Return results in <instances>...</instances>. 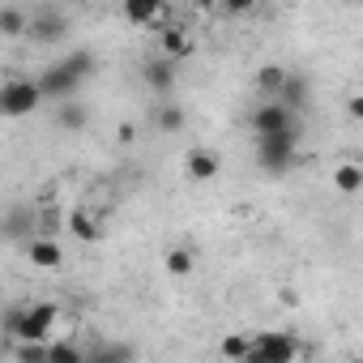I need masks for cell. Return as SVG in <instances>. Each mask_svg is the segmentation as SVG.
Returning <instances> with one entry per match:
<instances>
[{"instance_id":"obj_19","label":"cell","mask_w":363,"mask_h":363,"mask_svg":"<svg viewBox=\"0 0 363 363\" xmlns=\"http://www.w3.org/2000/svg\"><path fill=\"white\" fill-rule=\"evenodd\" d=\"M282 77H286V69H282V65H265V69H257V77H252V82H257V90H261V94H269V99H274V94H278V86H282Z\"/></svg>"},{"instance_id":"obj_11","label":"cell","mask_w":363,"mask_h":363,"mask_svg":"<svg viewBox=\"0 0 363 363\" xmlns=\"http://www.w3.org/2000/svg\"><path fill=\"white\" fill-rule=\"evenodd\" d=\"M145 86H150V90H158V94H167V90L175 86V60H171V56H162V52H158V56H150V60H145Z\"/></svg>"},{"instance_id":"obj_24","label":"cell","mask_w":363,"mask_h":363,"mask_svg":"<svg viewBox=\"0 0 363 363\" xmlns=\"http://www.w3.org/2000/svg\"><path fill=\"white\" fill-rule=\"evenodd\" d=\"M218 9L231 13V18H240V13H252L257 9V0H218Z\"/></svg>"},{"instance_id":"obj_18","label":"cell","mask_w":363,"mask_h":363,"mask_svg":"<svg viewBox=\"0 0 363 363\" xmlns=\"http://www.w3.org/2000/svg\"><path fill=\"white\" fill-rule=\"evenodd\" d=\"M26 13L18 9V5H5V9H0V35H5V39H22L26 35Z\"/></svg>"},{"instance_id":"obj_10","label":"cell","mask_w":363,"mask_h":363,"mask_svg":"<svg viewBox=\"0 0 363 363\" xmlns=\"http://www.w3.org/2000/svg\"><path fill=\"white\" fill-rule=\"evenodd\" d=\"M65 30H69V22L60 13H39V18L26 22V35L35 43H56V39H65Z\"/></svg>"},{"instance_id":"obj_12","label":"cell","mask_w":363,"mask_h":363,"mask_svg":"<svg viewBox=\"0 0 363 363\" xmlns=\"http://www.w3.org/2000/svg\"><path fill=\"white\" fill-rule=\"evenodd\" d=\"M274 99H278V103H286L291 111H303V107H308V77H303V73H286Z\"/></svg>"},{"instance_id":"obj_8","label":"cell","mask_w":363,"mask_h":363,"mask_svg":"<svg viewBox=\"0 0 363 363\" xmlns=\"http://www.w3.org/2000/svg\"><path fill=\"white\" fill-rule=\"evenodd\" d=\"M184 171H189V179H193V184H210V179L223 171V162H218V154H214V150L197 145V150H189V158H184Z\"/></svg>"},{"instance_id":"obj_17","label":"cell","mask_w":363,"mask_h":363,"mask_svg":"<svg viewBox=\"0 0 363 363\" xmlns=\"http://www.w3.org/2000/svg\"><path fill=\"white\" fill-rule=\"evenodd\" d=\"M162 265H167L171 278H189L193 265H197V257H193V248H171V252L162 257Z\"/></svg>"},{"instance_id":"obj_2","label":"cell","mask_w":363,"mask_h":363,"mask_svg":"<svg viewBox=\"0 0 363 363\" xmlns=\"http://www.w3.org/2000/svg\"><path fill=\"white\" fill-rule=\"evenodd\" d=\"M299 158V124L282 133H261L257 137V167L265 175H286Z\"/></svg>"},{"instance_id":"obj_4","label":"cell","mask_w":363,"mask_h":363,"mask_svg":"<svg viewBox=\"0 0 363 363\" xmlns=\"http://www.w3.org/2000/svg\"><path fill=\"white\" fill-rule=\"evenodd\" d=\"M39 103H43L39 82H30V77L0 82V120H26V116L39 111Z\"/></svg>"},{"instance_id":"obj_9","label":"cell","mask_w":363,"mask_h":363,"mask_svg":"<svg viewBox=\"0 0 363 363\" xmlns=\"http://www.w3.org/2000/svg\"><path fill=\"white\" fill-rule=\"evenodd\" d=\"M124 22L133 26H162V13H167V0H124Z\"/></svg>"},{"instance_id":"obj_1","label":"cell","mask_w":363,"mask_h":363,"mask_svg":"<svg viewBox=\"0 0 363 363\" xmlns=\"http://www.w3.org/2000/svg\"><path fill=\"white\" fill-rule=\"evenodd\" d=\"M90 73H94V56H90V52H69V56H60V60L39 77V94H43V99H73Z\"/></svg>"},{"instance_id":"obj_21","label":"cell","mask_w":363,"mask_h":363,"mask_svg":"<svg viewBox=\"0 0 363 363\" xmlns=\"http://www.w3.org/2000/svg\"><path fill=\"white\" fill-rule=\"evenodd\" d=\"M60 227H65V214H60V210H39V214H35V231H30V235H56Z\"/></svg>"},{"instance_id":"obj_20","label":"cell","mask_w":363,"mask_h":363,"mask_svg":"<svg viewBox=\"0 0 363 363\" xmlns=\"http://www.w3.org/2000/svg\"><path fill=\"white\" fill-rule=\"evenodd\" d=\"M154 124H158L162 133H179V128H184V107H175V103H162V107L154 111Z\"/></svg>"},{"instance_id":"obj_3","label":"cell","mask_w":363,"mask_h":363,"mask_svg":"<svg viewBox=\"0 0 363 363\" xmlns=\"http://www.w3.org/2000/svg\"><path fill=\"white\" fill-rule=\"evenodd\" d=\"M5 329L18 337V342H43L52 329H56V303H26V308H13L5 316Z\"/></svg>"},{"instance_id":"obj_5","label":"cell","mask_w":363,"mask_h":363,"mask_svg":"<svg viewBox=\"0 0 363 363\" xmlns=\"http://www.w3.org/2000/svg\"><path fill=\"white\" fill-rule=\"evenodd\" d=\"M299 354V346H295V337L291 333H257L252 342H248V363H291Z\"/></svg>"},{"instance_id":"obj_7","label":"cell","mask_w":363,"mask_h":363,"mask_svg":"<svg viewBox=\"0 0 363 363\" xmlns=\"http://www.w3.org/2000/svg\"><path fill=\"white\" fill-rule=\"evenodd\" d=\"M26 261H30L35 269H60V265H65V248L56 244V235H30Z\"/></svg>"},{"instance_id":"obj_25","label":"cell","mask_w":363,"mask_h":363,"mask_svg":"<svg viewBox=\"0 0 363 363\" xmlns=\"http://www.w3.org/2000/svg\"><path fill=\"white\" fill-rule=\"evenodd\" d=\"M223 354H227V359H244V354H248V337H227V342H223Z\"/></svg>"},{"instance_id":"obj_14","label":"cell","mask_w":363,"mask_h":363,"mask_svg":"<svg viewBox=\"0 0 363 363\" xmlns=\"http://www.w3.org/2000/svg\"><path fill=\"white\" fill-rule=\"evenodd\" d=\"M158 52L179 60V56H193V39L179 30V26H162V39H158Z\"/></svg>"},{"instance_id":"obj_13","label":"cell","mask_w":363,"mask_h":363,"mask_svg":"<svg viewBox=\"0 0 363 363\" xmlns=\"http://www.w3.org/2000/svg\"><path fill=\"white\" fill-rule=\"evenodd\" d=\"M333 189H337V193H346V197L363 189V167H359L354 158H346V162H337V167H333Z\"/></svg>"},{"instance_id":"obj_23","label":"cell","mask_w":363,"mask_h":363,"mask_svg":"<svg viewBox=\"0 0 363 363\" xmlns=\"http://www.w3.org/2000/svg\"><path fill=\"white\" fill-rule=\"evenodd\" d=\"M48 359H52V363H77V359H82V350H77V346H69V342H52V346H48Z\"/></svg>"},{"instance_id":"obj_6","label":"cell","mask_w":363,"mask_h":363,"mask_svg":"<svg viewBox=\"0 0 363 363\" xmlns=\"http://www.w3.org/2000/svg\"><path fill=\"white\" fill-rule=\"evenodd\" d=\"M252 133L261 137V133H282V128H295L299 120H295V111L286 107V103H278V99H269V103H261L257 111H252Z\"/></svg>"},{"instance_id":"obj_16","label":"cell","mask_w":363,"mask_h":363,"mask_svg":"<svg viewBox=\"0 0 363 363\" xmlns=\"http://www.w3.org/2000/svg\"><path fill=\"white\" fill-rule=\"evenodd\" d=\"M65 223H69V231H73V235H77V240H86V244H90V240H99V235H103V227H99V218H94V214H90V210H73V214H69V218H65Z\"/></svg>"},{"instance_id":"obj_22","label":"cell","mask_w":363,"mask_h":363,"mask_svg":"<svg viewBox=\"0 0 363 363\" xmlns=\"http://www.w3.org/2000/svg\"><path fill=\"white\" fill-rule=\"evenodd\" d=\"M0 231H5V235H30L35 231V214H9Z\"/></svg>"},{"instance_id":"obj_15","label":"cell","mask_w":363,"mask_h":363,"mask_svg":"<svg viewBox=\"0 0 363 363\" xmlns=\"http://www.w3.org/2000/svg\"><path fill=\"white\" fill-rule=\"evenodd\" d=\"M56 124H60L65 133H77V128H86V124H90V111H86L82 103H73V99H60V111H56Z\"/></svg>"}]
</instances>
